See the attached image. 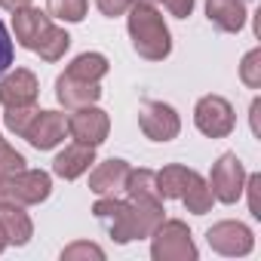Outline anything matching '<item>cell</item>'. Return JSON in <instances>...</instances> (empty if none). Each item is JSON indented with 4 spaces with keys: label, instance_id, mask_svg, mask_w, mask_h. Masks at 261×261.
I'll return each mask as SVG.
<instances>
[{
    "label": "cell",
    "instance_id": "6",
    "mask_svg": "<svg viewBox=\"0 0 261 261\" xmlns=\"http://www.w3.org/2000/svg\"><path fill=\"white\" fill-rule=\"evenodd\" d=\"M194 123H197V129H200L203 136L224 139V136L233 133L237 117H233V108H230L227 98H221V95H203L197 101V108H194Z\"/></svg>",
    "mask_w": 261,
    "mask_h": 261
},
{
    "label": "cell",
    "instance_id": "34",
    "mask_svg": "<svg viewBox=\"0 0 261 261\" xmlns=\"http://www.w3.org/2000/svg\"><path fill=\"white\" fill-rule=\"evenodd\" d=\"M136 4H151L154 7V4H160V0H136Z\"/></svg>",
    "mask_w": 261,
    "mask_h": 261
},
{
    "label": "cell",
    "instance_id": "2",
    "mask_svg": "<svg viewBox=\"0 0 261 261\" xmlns=\"http://www.w3.org/2000/svg\"><path fill=\"white\" fill-rule=\"evenodd\" d=\"M13 31H16V40L25 49L37 53L43 62H59L71 46L68 31L56 28L49 13H40L34 7H22L13 13Z\"/></svg>",
    "mask_w": 261,
    "mask_h": 261
},
{
    "label": "cell",
    "instance_id": "5",
    "mask_svg": "<svg viewBox=\"0 0 261 261\" xmlns=\"http://www.w3.org/2000/svg\"><path fill=\"white\" fill-rule=\"evenodd\" d=\"M49 191H53V181L43 169H22L0 181V203L37 206L49 197Z\"/></svg>",
    "mask_w": 261,
    "mask_h": 261
},
{
    "label": "cell",
    "instance_id": "12",
    "mask_svg": "<svg viewBox=\"0 0 261 261\" xmlns=\"http://www.w3.org/2000/svg\"><path fill=\"white\" fill-rule=\"evenodd\" d=\"M40 92L37 77L28 68H16L13 74H7L0 80V105L4 108H19V105H34Z\"/></svg>",
    "mask_w": 261,
    "mask_h": 261
},
{
    "label": "cell",
    "instance_id": "14",
    "mask_svg": "<svg viewBox=\"0 0 261 261\" xmlns=\"http://www.w3.org/2000/svg\"><path fill=\"white\" fill-rule=\"evenodd\" d=\"M56 98H59V105H65L68 111H77V108L95 105V101L101 98V89H98V83H89V80H77V77L62 74V77L56 80Z\"/></svg>",
    "mask_w": 261,
    "mask_h": 261
},
{
    "label": "cell",
    "instance_id": "8",
    "mask_svg": "<svg viewBox=\"0 0 261 261\" xmlns=\"http://www.w3.org/2000/svg\"><path fill=\"white\" fill-rule=\"evenodd\" d=\"M243 185H246V169L237 160V154H221L218 163L212 166V175H209L212 197L221 203H237L243 197Z\"/></svg>",
    "mask_w": 261,
    "mask_h": 261
},
{
    "label": "cell",
    "instance_id": "7",
    "mask_svg": "<svg viewBox=\"0 0 261 261\" xmlns=\"http://www.w3.org/2000/svg\"><path fill=\"white\" fill-rule=\"evenodd\" d=\"M139 129L151 142H172L181 133V120H178V114H175L172 105L145 98L139 105Z\"/></svg>",
    "mask_w": 261,
    "mask_h": 261
},
{
    "label": "cell",
    "instance_id": "20",
    "mask_svg": "<svg viewBox=\"0 0 261 261\" xmlns=\"http://www.w3.org/2000/svg\"><path fill=\"white\" fill-rule=\"evenodd\" d=\"M108 59L101 56V53H83V56H77L71 65H68V77H77V80H89V83H98L105 74H108Z\"/></svg>",
    "mask_w": 261,
    "mask_h": 261
},
{
    "label": "cell",
    "instance_id": "13",
    "mask_svg": "<svg viewBox=\"0 0 261 261\" xmlns=\"http://www.w3.org/2000/svg\"><path fill=\"white\" fill-rule=\"evenodd\" d=\"M126 178H129V163L126 160H105L92 169L89 175V191L98 194V197H117L123 194L126 188Z\"/></svg>",
    "mask_w": 261,
    "mask_h": 261
},
{
    "label": "cell",
    "instance_id": "29",
    "mask_svg": "<svg viewBox=\"0 0 261 261\" xmlns=\"http://www.w3.org/2000/svg\"><path fill=\"white\" fill-rule=\"evenodd\" d=\"M246 188H249V212L255 218H261V203H258V188H261V175H246Z\"/></svg>",
    "mask_w": 261,
    "mask_h": 261
},
{
    "label": "cell",
    "instance_id": "25",
    "mask_svg": "<svg viewBox=\"0 0 261 261\" xmlns=\"http://www.w3.org/2000/svg\"><path fill=\"white\" fill-rule=\"evenodd\" d=\"M22 169H25V157L16 148H10V145L0 142V181L10 178V175H16V172H22Z\"/></svg>",
    "mask_w": 261,
    "mask_h": 261
},
{
    "label": "cell",
    "instance_id": "11",
    "mask_svg": "<svg viewBox=\"0 0 261 261\" xmlns=\"http://www.w3.org/2000/svg\"><path fill=\"white\" fill-rule=\"evenodd\" d=\"M65 136H68V117L65 114H59V111H37L22 139H28L37 151H53L59 142H65Z\"/></svg>",
    "mask_w": 261,
    "mask_h": 261
},
{
    "label": "cell",
    "instance_id": "1",
    "mask_svg": "<svg viewBox=\"0 0 261 261\" xmlns=\"http://www.w3.org/2000/svg\"><path fill=\"white\" fill-rule=\"evenodd\" d=\"M92 212L114 243H133V240L151 237L154 227L163 221V203H142V200L101 197L92 206Z\"/></svg>",
    "mask_w": 261,
    "mask_h": 261
},
{
    "label": "cell",
    "instance_id": "15",
    "mask_svg": "<svg viewBox=\"0 0 261 261\" xmlns=\"http://www.w3.org/2000/svg\"><path fill=\"white\" fill-rule=\"evenodd\" d=\"M89 163H95V148L74 142V145H68V148L53 160V172H56L59 178H65V181H74V178H80V175L89 169Z\"/></svg>",
    "mask_w": 261,
    "mask_h": 261
},
{
    "label": "cell",
    "instance_id": "3",
    "mask_svg": "<svg viewBox=\"0 0 261 261\" xmlns=\"http://www.w3.org/2000/svg\"><path fill=\"white\" fill-rule=\"evenodd\" d=\"M126 13H129L133 49L148 62H163L172 49V37H169V28H166L163 16L151 4H133Z\"/></svg>",
    "mask_w": 261,
    "mask_h": 261
},
{
    "label": "cell",
    "instance_id": "28",
    "mask_svg": "<svg viewBox=\"0 0 261 261\" xmlns=\"http://www.w3.org/2000/svg\"><path fill=\"white\" fill-rule=\"evenodd\" d=\"M95 4H98L101 16H108V19H117V16H123L129 7H133L136 0H95Z\"/></svg>",
    "mask_w": 261,
    "mask_h": 261
},
{
    "label": "cell",
    "instance_id": "4",
    "mask_svg": "<svg viewBox=\"0 0 261 261\" xmlns=\"http://www.w3.org/2000/svg\"><path fill=\"white\" fill-rule=\"evenodd\" d=\"M154 243H151V255L157 261H194L197 258V246L191 240V230L185 221L178 218H169V221H160L154 227Z\"/></svg>",
    "mask_w": 261,
    "mask_h": 261
},
{
    "label": "cell",
    "instance_id": "18",
    "mask_svg": "<svg viewBox=\"0 0 261 261\" xmlns=\"http://www.w3.org/2000/svg\"><path fill=\"white\" fill-rule=\"evenodd\" d=\"M194 169H188V166H178V163H172V166H163L160 172H157V194L163 197V200H181V194L188 191V185L194 181Z\"/></svg>",
    "mask_w": 261,
    "mask_h": 261
},
{
    "label": "cell",
    "instance_id": "27",
    "mask_svg": "<svg viewBox=\"0 0 261 261\" xmlns=\"http://www.w3.org/2000/svg\"><path fill=\"white\" fill-rule=\"evenodd\" d=\"M10 65H13V40H10L7 25L0 22V74H4Z\"/></svg>",
    "mask_w": 261,
    "mask_h": 261
},
{
    "label": "cell",
    "instance_id": "23",
    "mask_svg": "<svg viewBox=\"0 0 261 261\" xmlns=\"http://www.w3.org/2000/svg\"><path fill=\"white\" fill-rule=\"evenodd\" d=\"M40 108L37 105H19V108H7V114H4V123H7V129L10 133H16V136H25V129H28V123L34 120V114H37Z\"/></svg>",
    "mask_w": 261,
    "mask_h": 261
},
{
    "label": "cell",
    "instance_id": "10",
    "mask_svg": "<svg viewBox=\"0 0 261 261\" xmlns=\"http://www.w3.org/2000/svg\"><path fill=\"white\" fill-rule=\"evenodd\" d=\"M108 129H111V120L101 108L95 105H86V108H77L71 117H68V133L74 136V142L80 145H101L108 139Z\"/></svg>",
    "mask_w": 261,
    "mask_h": 261
},
{
    "label": "cell",
    "instance_id": "21",
    "mask_svg": "<svg viewBox=\"0 0 261 261\" xmlns=\"http://www.w3.org/2000/svg\"><path fill=\"white\" fill-rule=\"evenodd\" d=\"M212 191H209V181H203V175L197 172L194 175V181L188 185V191L181 194V203L188 206V212H194V215H206L209 209H212Z\"/></svg>",
    "mask_w": 261,
    "mask_h": 261
},
{
    "label": "cell",
    "instance_id": "30",
    "mask_svg": "<svg viewBox=\"0 0 261 261\" xmlns=\"http://www.w3.org/2000/svg\"><path fill=\"white\" fill-rule=\"evenodd\" d=\"M160 4H163L175 19H188L191 10H194V0H160Z\"/></svg>",
    "mask_w": 261,
    "mask_h": 261
},
{
    "label": "cell",
    "instance_id": "22",
    "mask_svg": "<svg viewBox=\"0 0 261 261\" xmlns=\"http://www.w3.org/2000/svg\"><path fill=\"white\" fill-rule=\"evenodd\" d=\"M49 16L62 19V22H83L89 0H49Z\"/></svg>",
    "mask_w": 261,
    "mask_h": 261
},
{
    "label": "cell",
    "instance_id": "9",
    "mask_svg": "<svg viewBox=\"0 0 261 261\" xmlns=\"http://www.w3.org/2000/svg\"><path fill=\"white\" fill-rule=\"evenodd\" d=\"M206 243L218 252V255H227V258H237V255H249L252 246H255V237L246 224L240 221H218L206 230Z\"/></svg>",
    "mask_w": 261,
    "mask_h": 261
},
{
    "label": "cell",
    "instance_id": "26",
    "mask_svg": "<svg viewBox=\"0 0 261 261\" xmlns=\"http://www.w3.org/2000/svg\"><path fill=\"white\" fill-rule=\"evenodd\" d=\"M74 258H105V252L95 246V243H74V246H68L65 252H62V261H74Z\"/></svg>",
    "mask_w": 261,
    "mask_h": 261
},
{
    "label": "cell",
    "instance_id": "19",
    "mask_svg": "<svg viewBox=\"0 0 261 261\" xmlns=\"http://www.w3.org/2000/svg\"><path fill=\"white\" fill-rule=\"evenodd\" d=\"M123 194H129V200H142V203H163V197L157 194V172L154 169H129Z\"/></svg>",
    "mask_w": 261,
    "mask_h": 261
},
{
    "label": "cell",
    "instance_id": "33",
    "mask_svg": "<svg viewBox=\"0 0 261 261\" xmlns=\"http://www.w3.org/2000/svg\"><path fill=\"white\" fill-rule=\"evenodd\" d=\"M10 246V240H7V233H4V227H0V252H4Z\"/></svg>",
    "mask_w": 261,
    "mask_h": 261
},
{
    "label": "cell",
    "instance_id": "17",
    "mask_svg": "<svg viewBox=\"0 0 261 261\" xmlns=\"http://www.w3.org/2000/svg\"><path fill=\"white\" fill-rule=\"evenodd\" d=\"M0 227H4L7 240L16 246H25L34 237V224H31L28 212H22V206H16V203H0Z\"/></svg>",
    "mask_w": 261,
    "mask_h": 261
},
{
    "label": "cell",
    "instance_id": "32",
    "mask_svg": "<svg viewBox=\"0 0 261 261\" xmlns=\"http://www.w3.org/2000/svg\"><path fill=\"white\" fill-rule=\"evenodd\" d=\"M258 111H261V101L255 98L252 101V129H255V133H258Z\"/></svg>",
    "mask_w": 261,
    "mask_h": 261
},
{
    "label": "cell",
    "instance_id": "24",
    "mask_svg": "<svg viewBox=\"0 0 261 261\" xmlns=\"http://www.w3.org/2000/svg\"><path fill=\"white\" fill-rule=\"evenodd\" d=\"M240 77L249 89H261V49L246 53V59L240 65Z\"/></svg>",
    "mask_w": 261,
    "mask_h": 261
},
{
    "label": "cell",
    "instance_id": "16",
    "mask_svg": "<svg viewBox=\"0 0 261 261\" xmlns=\"http://www.w3.org/2000/svg\"><path fill=\"white\" fill-rule=\"evenodd\" d=\"M206 16L218 31L237 34L246 25V0H206Z\"/></svg>",
    "mask_w": 261,
    "mask_h": 261
},
{
    "label": "cell",
    "instance_id": "31",
    "mask_svg": "<svg viewBox=\"0 0 261 261\" xmlns=\"http://www.w3.org/2000/svg\"><path fill=\"white\" fill-rule=\"evenodd\" d=\"M31 0H0V7L4 10H10V13H16V10H22V7H28Z\"/></svg>",
    "mask_w": 261,
    "mask_h": 261
}]
</instances>
